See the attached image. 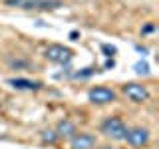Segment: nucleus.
Masks as SVG:
<instances>
[{
	"label": "nucleus",
	"mask_w": 159,
	"mask_h": 149,
	"mask_svg": "<svg viewBox=\"0 0 159 149\" xmlns=\"http://www.w3.org/2000/svg\"><path fill=\"white\" fill-rule=\"evenodd\" d=\"M116 92L111 88H106V86H96L88 92V99L96 106H106V103H113L116 102Z\"/></svg>",
	"instance_id": "4"
},
{
	"label": "nucleus",
	"mask_w": 159,
	"mask_h": 149,
	"mask_svg": "<svg viewBox=\"0 0 159 149\" xmlns=\"http://www.w3.org/2000/svg\"><path fill=\"white\" fill-rule=\"evenodd\" d=\"M10 68H14V70H30L32 64H30L28 60H12V62H10Z\"/></svg>",
	"instance_id": "11"
},
{
	"label": "nucleus",
	"mask_w": 159,
	"mask_h": 149,
	"mask_svg": "<svg viewBox=\"0 0 159 149\" xmlns=\"http://www.w3.org/2000/svg\"><path fill=\"white\" fill-rule=\"evenodd\" d=\"M102 149H113V147H109V145H106V147H102Z\"/></svg>",
	"instance_id": "17"
},
{
	"label": "nucleus",
	"mask_w": 159,
	"mask_h": 149,
	"mask_svg": "<svg viewBox=\"0 0 159 149\" xmlns=\"http://www.w3.org/2000/svg\"><path fill=\"white\" fill-rule=\"evenodd\" d=\"M98 143L96 135L92 133H76L70 137V147L72 149H93Z\"/></svg>",
	"instance_id": "7"
},
{
	"label": "nucleus",
	"mask_w": 159,
	"mask_h": 149,
	"mask_svg": "<svg viewBox=\"0 0 159 149\" xmlns=\"http://www.w3.org/2000/svg\"><path fill=\"white\" fill-rule=\"evenodd\" d=\"M44 56H46L48 62L52 64H60V66H68L70 62H72L74 58V52L66 46H62V44H50L46 48V52H44Z\"/></svg>",
	"instance_id": "3"
},
{
	"label": "nucleus",
	"mask_w": 159,
	"mask_h": 149,
	"mask_svg": "<svg viewBox=\"0 0 159 149\" xmlns=\"http://www.w3.org/2000/svg\"><path fill=\"white\" fill-rule=\"evenodd\" d=\"M8 86L20 89V92H38V89H42V82H34L28 78H12L8 79Z\"/></svg>",
	"instance_id": "8"
},
{
	"label": "nucleus",
	"mask_w": 159,
	"mask_h": 149,
	"mask_svg": "<svg viewBox=\"0 0 159 149\" xmlns=\"http://www.w3.org/2000/svg\"><path fill=\"white\" fill-rule=\"evenodd\" d=\"M123 141H127L131 147H143L149 141V129L145 127H131L127 129V135Z\"/></svg>",
	"instance_id": "6"
},
{
	"label": "nucleus",
	"mask_w": 159,
	"mask_h": 149,
	"mask_svg": "<svg viewBox=\"0 0 159 149\" xmlns=\"http://www.w3.org/2000/svg\"><path fill=\"white\" fill-rule=\"evenodd\" d=\"M102 52L106 54L107 58H111V56H116V52H117V50H116V46H109V44H103V46H102Z\"/></svg>",
	"instance_id": "13"
},
{
	"label": "nucleus",
	"mask_w": 159,
	"mask_h": 149,
	"mask_svg": "<svg viewBox=\"0 0 159 149\" xmlns=\"http://www.w3.org/2000/svg\"><path fill=\"white\" fill-rule=\"evenodd\" d=\"M135 72L139 74V76H147V74H149V66L145 62H139V64H135Z\"/></svg>",
	"instance_id": "12"
},
{
	"label": "nucleus",
	"mask_w": 159,
	"mask_h": 149,
	"mask_svg": "<svg viewBox=\"0 0 159 149\" xmlns=\"http://www.w3.org/2000/svg\"><path fill=\"white\" fill-rule=\"evenodd\" d=\"M70 40H78V32H72V34H70Z\"/></svg>",
	"instance_id": "16"
},
{
	"label": "nucleus",
	"mask_w": 159,
	"mask_h": 149,
	"mask_svg": "<svg viewBox=\"0 0 159 149\" xmlns=\"http://www.w3.org/2000/svg\"><path fill=\"white\" fill-rule=\"evenodd\" d=\"M123 93H125L127 99H131L133 103H143L149 99V89L143 86V84H135V82H129L123 86Z\"/></svg>",
	"instance_id": "5"
},
{
	"label": "nucleus",
	"mask_w": 159,
	"mask_h": 149,
	"mask_svg": "<svg viewBox=\"0 0 159 149\" xmlns=\"http://www.w3.org/2000/svg\"><path fill=\"white\" fill-rule=\"evenodd\" d=\"M93 72H96L93 68H86L84 72H76V74H74V78H89V76H92Z\"/></svg>",
	"instance_id": "14"
},
{
	"label": "nucleus",
	"mask_w": 159,
	"mask_h": 149,
	"mask_svg": "<svg viewBox=\"0 0 159 149\" xmlns=\"http://www.w3.org/2000/svg\"><path fill=\"white\" fill-rule=\"evenodd\" d=\"M153 30H155V26H153V24H147L145 28H141V34H143V36H145V34H149V32H153Z\"/></svg>",
	"instance_id": "15"
},
{
	"label": "nucleus",
	"mask_w": 159,
	"mask_h": 149,
	"mask_svg": "<svg viewBox=\"0 0 159 149\" xmlns=\"http://www.w3.org/2000/svg\"><path fill=\"white\" fill-rule=\"evenodd\" d=\"M99 131L103 133L106 137L109 139H116V141H123L127 135V125L123 123L121 117L117 115H109L102 121V125H99Z\"/></svg>",
	"instance_id": "1"
},
{
	"label": "nucleus",
	"mask_w": 159,
	"mask_h": 149,
	"mask_svg": "<svg viewBox=\"0 0 159 149\" xmlns=\"http://www.w3.org/2000/svg\"><path fill=\"white\" fill-rule=\"evenodd\" d=\"M58 139L60 137H58V133L54 131V129H44V131H42V141L48 143V145H54Z\"/></svg>",
	"instance_id": "10"
},
{
	"label": "nucleus",
	"mask_w": 159,
	"mask_h": 149,
	"mask_svg": "<svg viewBox=\"0 0 159 149\" xmlns=\"http://www.w3.org/2000/svg\"><path fill=\"white\" fill-rule=\"evenodd\" d=\"M6 6H18L24 10H56L62 6L60 0H4Z\"/></svg>",
	"instance_id": "2"
},
{
	"label": "nucleus",
	"mask_w": 159,
	"mask_h": 149,
	"mask_svg": "<svg viewBox=\"0 0 159 149\" xmlns=\"http://www.w3.org/2000/svg\"><path fill=\"white\" fill-rule=\"evenodd\" d=\"M54 131L58 133V137H72V135H76V125L70 119H60Z\"/></svg>",
	"instance_id": "9"
}]
</instances>
